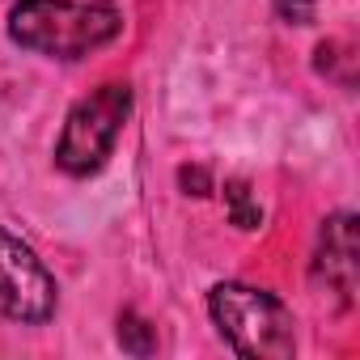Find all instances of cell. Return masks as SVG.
Wrapping results in <instances>:
<instances>
[{
	"instance_id": "obj_8",
	"label": "cell",
	"mask_w": 360,
	"mask_h": 360,
	"mask_svg": "<svg viewBox=\"0 0 360 360\" xmlns=\"http://www.w3.org/2000/svg\"><path fill=\"white\" fill-rule=\"evenodd\" d=\"M225 204H229V221H233L238 229H259V225H263V208L250 200V187L242 183V178L225 183Z\"/></svg>"
},
{
	"instance_id": "obj_1",
	"label": "cell",
	"mask_w": 360,
	"mask_h": 360,
	"mask_svg": "<svg viewBox=\"0 0 360 360\" xmlns=\"http://www.w3.org/2000/svg\"><path fill=\"white\" fill-rule=\"evenodd\" d=\"M123 13L115 5H77V0H18L9 13V34L18 47L51 60H85L89 51L115 43Z\"/></svg>"
},
{
	"instance_id": "obj_6",
	"label": "cell",
	"mask_w": 360,
	"mask_h": 360,
	"mask_svg": "<svg viewBox=\"0 0 360 360\" xmlns=\"http://www.w3.org/2000/svg\"><path fill=\"white\" fill-rule=\"evenodd\" d=\"M314 68H318L322 77L339 81L343 89H352V85H356V56H352V47H347V43H322V47H318Z\"/></svg>"
},
{
	"instance_id": "obj_5",
	"label": "cell",
	"mask_w": 360,
	"mask_h": 360,
	"mask_svg": "<svg viewBox=\"0 0 360 360\" xmlns=\"http://www.w3.org/2000/svg\"><path fill=\"white\" fill-rule=\"evenodd\" d=\"M314 284L326 288L339 305H352L356 284H360V242H356V217L335 212L318 229V250H314Z\"/></svg>"
},
{
	"instance_id": "obj_9",
	"label": "cell",
	"mask_w": 360,
	"mask_h": 360,
	"mask_svg": "<svg viewBox=\"0 0 360 360\" xmlns=\"http://www.w3.org/2000/svg\"><path fill=\"white\" fill-rule=\"evenodd\" d=\"M271 9L288 26H309L314 22V0H271Z\"/></svg>"
},
{
	"instance_id": "obj_4",
	"label": "cell",
	"mask_w": 360,
	"mask_h": 360,
	"mask_svg": "<svg viewBox=\"0 0 360 360\" xmlns=\"http://www.w3.org/2000/svg\"><path fill=\"white\" fill-rule=\"evenodd\" d=\"M56 305H60V288L43 267V259L22 238L0 229V318L39 326L56 314Z\"/></svg>"
},
{
	"instance_id": "obj_7",
	"label": "cell",
	"mask_w": 360,
	"mask_h": 360,
	"mask_svg": "<svg viewBox=\"0 0 360 360\" xmlns=\"http://www.w3.org/2000/svg\"><path fill=\"white\" fill-rule=\"evenodd\" d=\"M119 347L131 352V356H153V352H157V330H153V322H144L136 309H123V314H119Z\"/></svg>"
},
{
	"instance_id": "obj_10",
	"label": "cell",
	"mask_w": 360,
	"mask_h": 360,
	"mask_svg": "<svg viewBox=\"0 0 360 360\" xmlns=\"http://www.w3.org/2000/svg\"><path fill=\"white\" fill-rule=\"evenodd\" d=\"M178 183H183L187 187V195H208L212 191V183H208V169H183V174H178Z\"/></svg>"
},
{
	"instance_id": "obj_3",
	"label": "cell",
	"mask_w": 360,
	"mask_h": 360,
	"mask_svg": "<svg viewBox=\"0 0 360 360\" xmlns=\"http://www.w3.org/2000/svg\"><path fill=\"white\" fill-rule=\"evenodd\" d=\"M131 115V89L110 81V85H98L89 98H81L68 119H64V131H60V144H56V165L72 178H89L98 174L110 153H115V140L123 131Z\"/></svg>"
},
{
	"instance_id": "obj_2",
	"label": "cell",
	"mask_w": 360,
	"mask_h": 360,
	"mask_svg": "<svg viewBox=\"0 0 360 360\" xmlns=\"http://www.w3.org/2000/svg\"><path fill=\"white\" fill-rule=\"evenodd\" d=\"M208 314L217 322V330L225 335V343L238 356L250 360H288L297 352V322L288 314V305L267 292V288H250V284H217L208 292Z\"/></svg>"
}]
</instances>
